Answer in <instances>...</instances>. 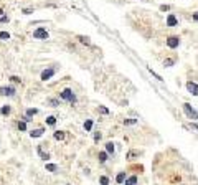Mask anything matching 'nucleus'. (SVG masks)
<instances>
[{"label": "nucleus", "instance_id": "1", "mask_svg": "<svg viewBox=\"0 0 198 185\" xmlns=\"http://www.w3.org/2000/svg\"><path fill=\"white\" fill-rule=\"evenodd\" d=\"M60 98H61L63 101H68V103H71V104L76 103V94H74L73 89H69V88L63 89V91L60 92Z\"/></svg>", "mask_w": 198, "mask_h": 185}, {"label": "nucleus", "instance_id": "2", "mask_svg": "<svg viewBox=\"0 0 198 185\" xmlns=\"http://www.w3.org/2000/svg\"><path fill=\"white\" fill-rule=\"evenodd\" d=\"M183 111L187 112V116H188V119H191V121H195V119H198V112L193 109V107L190 106L188 103H183Z\"/></svg>", "mask_w": 198, "mask_h": 185}, {"label": "nucleus", "instance_id": "3", "mask_svg": "<svg viewBox=\"0 0 198 185\" xmlns=\"http://www.w3.org/2000/svg\"><path fill=\"white\" fill-rule=\"evenodd\" d=\"M178 45H180V38H178V36H168V38H167V46H168L170 50L178 48Z\"/></svg>", "mask_w": 198, "mask_h": 185}, {"label": "nucleus", "instance_id": "4", "mask_svg": "<svg viewBox=\"0 0 198 185\" xmlns=\"http://www.w3.org/2000/svg\"><path fill=\"white\" fill-rule=\"evenodd\" d=\"M33 38H36V40H48V32H46L45 28H36L35 32H33Z\"/></svg>", "mask_w": 198, "mask_h": 185}, {"label": "nucleus", "instance_id": "5", "mask_svg": "<svg viewBox=\"0 0 198 185\" xmlns=\"http://www.w3.org/2000/svg\"><path fill=\"white\" fill-rule=\"evenodd\" d=\"M15 92H17V89H15L13 86H4V88H0V94H2V96H15Z\"/></svg>", "mask_w": 198, "mask_h": 185}, {"label": "nucleus", "instance_id": "6", "mask_svg": "<svg viewBox=\"0 0 198 185\" xmlns=\"http://www.w3.org/2000/svg\"><path fill=\"white\" fill-rule=\"evenodd\" d=\"M55 73H56L55 68H48V70H45V71L41 73V81H48V79H51L55 76Z\"/></svg>", "mask_w": 198, "mask_h": 185}, {"label": "nucleus", "instance_id": "7", "mask_svg": "<svg viewBox=\"0 0 198 185\" xmlns=\"http://www.w3.org/2000/svg\"><path fill=\"white\" fill-rule=\"evenodd\" d=\"M187 89L190 94H193V96H198V84L193 81H187Z\"/></svg>", "mask_w": 198, "mask_h": 185}, {"label": "nucleus", "instance_id": "8", "mask_svg": "<svg viewBox=\"0 0 198 185\" xmlns=\"http://www.w3.org/2000/svg\"><path fill=\"white\" fill-rule=\"evenodd\" d=\"M177 25H178L177 17L173 13H168V17H167V27H177Z\"/></svg>", "mask_w": 198, "mask_h": 185}, {"label": "nucleus", "instance_id": "9", "mask_svg": "<svg viewBox=\"0 0 198 185\" xmlns=\"http://www.w3.org/2000/svg\"><path fill=\"white\" fill-rule=\"evenodd\" d=\"M36 152H38V155L41 157L43 160H48V159H50V154H48V152H45V150H43V144H40V146L36 147Z\"/></svg>", "mask_w": 198, "mask_h": 185}, {"label": "nucleus", "instance_id": "10", "mask_svg": "<svg viewBox=\"0 0 198 185\" xmlns=\"http://www.w3.org/2000/svg\"><path fill=\"white\" fill-rule=\"evenodd\" d=\"M175 63H177V58L175 56L173 58H165V60H163V68H172Z\"/></svg>", "mask_w": 198, "mask_h": 185}, {"label": "nucleus", "instance_id": "11", "mask_svg": "<svg viewBox=\"0 0 198 185\" xmlns=\"http://www.w3.org/2000/svg\"><path fill=\"white\" fill-rule=\"evenodd\" d=\"M43 132H45V129H43V127H40V129H32V131H30V135H32V137H41Z\"/></svg>", "mask_w": 198, "mask_h": 185}, {"label": "nucleus", "instance_id": "12", "mask_svg": "<svg viewBox=\"0 0 198 185\" xmlns=\"http://www.w3.org/2000/svg\"><path fill=\"white\" fill-rule=\"evenodd\" d=\"M53 137L56 139V141H64V137H66V132H64V131H55V132H53Z\"/></svg>", "mask_w": 198, "mask_h": 185}, {"label": "nucleus", "instance_id": "13", "mask_svg": "<svg viewBox=\"0 0 198 185\" xmlns=\"http://www.w3.org/2000/svg\"><path fill=\"white\" fill-rule=\"evenodd\" d=\"M46 104L51 106V107H58L60 106V99H56V98H48V99H46Z\"/></svg>", "mask_w": 198, "mask_h": 185}, {"label": "nucleus", "instance_id": "14", "mask_svg": "<svg viewBox=\"0 0 198 185\" xmlns=\"http://www.w3.org/2000/svg\"><path fill=\"white\" fill-rule=\"evenodd\" d=\"M107 157H109V154H107L106 150H103V152H99V154H98V159H99V162H101V164H104V162H106Z\"/></svg>", "mask_w": 198, "mask_h": 185}, {"label": "nucleus", "instance_id": "15", "mask_svg": "<svg viewBox=\"0 0 198 185\" xmlns=\"http://www.w3.org/2000/svg\"><path fill=\"white\" fill-rule=\"evenodd\" d=\"M17 127H18V131H20V132H25V131H27V121H23V119L18 121Z\"/></svg>", "mask_w": 198, "mask_h": 185}, {"label": "nucleus", "instance_id": "16", "mask_svg": "<svg viewBox=\"0 0 198 185\" xmlns=\"http://www.w3.org/2000/svg\"><path fill=\"white\" fill-rule=\"evenodd\" d=\"M126 178H127V177H126V172H120V174L116 177V182H117V184H124Z\"/></svg>", "mask_w": 198, "mask_h": 185}, {"label": "nucleus", "instance_id": "17", "mask_svg": "<svg viewBox=\"0 0 198 185\" xmlns=\"http://www.w3.org/2000/svg\"><path fill=\"white\" fill-rule=\"evenodd\" d=\"M10 112H12L10 106H2V109H0V114H2V116H8Z\"/></svg>", "mask_w": 198, "mask_h": 185}, {"label": "nucleus", "instance_id": "18", "mask_svg": "<svg viewBox=\"0 0 198 185\" xmlns=\"http://www.w3.org/2000/svg\"><path fill=\"white\" fill-rule=\"evenodd\" d=\"M36 114H38V109H32V107H30V109L25 111V116H27V118H32V116H36Z\"/></svg>", "mask_w": 198, "mask_h": 185}, {"label": "nucleus", "instance_id": "19", "mask_svg": "<svg viewBox=\"0 0 198 185\" xmlns=\"http://www.w3.org/2000/svg\"><path fill=\"white\" fill-rule=\"evenodd\" d=\"M135 157H139V150H129V154H127V160H134Z\"/></svg>", "mask_w": 198, "mask_h": 185}, {"label": "nucleus", "instance_id": "20", "mask_svg": "<svg viewBox=\"0 0 198 185\" xmlns=\"http://www.w3.org/2000/svg\"><path fill=\"white\" fill-rule=\"evenodd\" d=\"M78 40L83 43V45H91V40H89V36H83V35H79V36H78Z\"/></svg>", "mask_w": 198, "mask_h": 185}, {"label": "nucleus", "instance_id": "21", "mask_svg": "<svg viewBox=\"0 0 198 185\" xmlns=\"http://www.w3.org/2000/svg\"><path fill=\"white\" fill-rule=\"evenodd\" d=\"M135 184H137V177H135V175L126 178V185H135Z\"/></svg>", "mask_w": 198, "mask_h": 185}, {"label": "nucleus", "instance_id": "22", "mask_svg": "<svg viewBox=\"0 0 198 185\" xmlns=\"http://www.w3.org/2000/svg\"><path fill=\"white\" fill-rule=\"evenodd\" d=\"M56 124V118L55 116H48L46 118V126H55Z\"/></svg>", "mask_w": 198, "mask_h": 185}, {"label": "nucleus", "instance_id": "23", "mask_svg": "<svg viewBox=\"0 0 198 185\" xmlns=\"http://www.w3.org/2000/svg\"><path fill=\"white\" fill-rule=\"evenodd\" d=\"M106 152L114 154V142H106Z\"/></svg>", "mask_w": 198, "mask_h": 185}, {"label": "nucleus", "instance_id": "24", "mask_svg": "<svg viewBox=\"0 0 198 185\" xmlns=\"http://www.w3.org/2000/svg\"><path fill=\"white\" fill-rule=\"evenodd\" d=\"M91 129H92V119H88V121L84 122V131L89 132Z\"/></svg>", "mask_w": 198, "mask_h": 185}, {"label": "nucleus", "instance_id": "25", "mask_svg": "<svg viewBox=\"0 0 198 185\" xmlns=\"http://www.w3.org/2000/svg\"><path fill=\"white\" fill-rule=\"evenodd\" d=\"M124 124H126V126H135V124H137V119H131V118L124 119Z\"/></svg>", "mask_w": 198, "mask_h": 185}, {"label": "nucleus", "instance_id": "26", "mask_svg": "<svg viewBox=\"0 0 198 185\" xmlns=\"http://www.w3.org/2000/svg\"><path fill=\"white\" fill-rule=\"evenodd\" d=\"M101 139H103V134H101L99 131H98V132H94V142L98 144L99 141H101Z\"/></svg>", "mask_w": 198, "mask_h": 185}, {"label": "nucleus", "instance_id": "27", "mask_svg": "<svg viewBox=\"0 0 198 185\" xmlns=\"http://www.w3.org/2000/svg\"><path fill=\"white\" fill-rule=\"evenodd\" d=\"M46 170H50V172H56V170H58V167H56V165H53V164H48V165H46Z\"/></svg>", "mask_w": 198, "mask_h": 185}, {"label": "nucleus", "instance_id": "28", "mask_svg": "<svg viewBox=\"0 0 198 185\" xmlns=\"http://www.w3.org/2000/svg\"><path fill=\"white\" fill-rule=\"evenodd\" d=\"M99 182H101L103 185H109V178L104 177V175H103V177H99Z\"/></svg>", "mask_w": 198, "mask_h": 185}, {"label": "nucleus", "instance_id": "29", "mask_svg": "<svg viewBox=\"0 0 198 185\" xmlns=\"http://www.w3.org/2000/svg\"><path fill=\"white\" fill-rule=\"evenodd\" d=\"M0 38H2V40H8V38H10V33H8V32H2V33H0Z\"/></svg>", "mask_w": 198, "mask_h": 185}, {"label": "nucleus", "instance_id": "30", "mask_svg": "<svg viewBox=\"0 0 198 185\" xmlns=\"http://www.w3.org/2000/svg\"><path fill=\"white\" fill-rule=\"evenodd\" d=\"M10 81L12 83H21V79L18 78V76H10Z\"/></svg>", "mask_w": 198, "mask_h": 185}, {"label": "nucleus", "instance_id": "31", "mask_svg": "<svg viewBox=\"0 0 198 185\" xmlns=\"http://www.w3.org/2000/svg\"><path fill=\"white\" fill-rule=\"evenodd\" d=\"M99 112H103V114H109V111H107V107H104V106H99Z\"/></svg>", "mask_w": 198, "mask_h": 185}, {"label": "nucleus", "instance_id": "32", "mask_svg": "<svg viewBox=\"0 0 198 185\" xmlns=\"http://www.w3.org/2000/svg\"><path fill=\"white\" fill-rule=\"evenodd\" d=\"M160 10H162V12H168L170 10V5H160Z\"/></svg>", "mask_w": 198, "mask_h": 185}, {"label": "nucleus", "instance_id": "33", "mask_svg": "<svg viewBox=\"0 0 198 185\" xmlns=\"http://www.w3.org/2000/svg\"><path fill=\"white\" fill-rule=\"evenodd\" d=\"M148 71H150V75H152V76H155V78H157V79H159V81H162V78H160V76H159V75H157V73H155V71H152V70H148Z\"/></svg>", "mask_w": 198, "mask_h": 185}, {"label": "nucleus", "instance_id": "34", "mask_svg": "<svg viewBox=\"0 0 198 185\" xmlns=\"http://www.w3.org/2000/svg\"><path fill=\"white\" fill-rule=\"evenodd\" d=\"M190 127L191 129H197V131H198V124H197V122H190Z\"/></svg>", "mask_w": 198, "mask_h": 185}, {"label": "nucleus", "instance_id": "35", "mask_svg": "<svg viewBox=\"0 0 198 185\" xmlns=\"http://www.w3.org/2000/svg\"><path fill=\"white\" fill-rule=\"evenodd\" d=\"M32 12H33L32 8H25V10H23V13H25V15H30V13H32Z\"/></svg>", "mask_w": 198, "mask_h": 185}, {"label": "nucleus", "instance_id": "36", "mask_svg": "<svg viewBox=\"0 0 198 185\" xmlns=\"http://www.w3.org/2000/svg\"><path fill=\"white\" fill-rule=\"evenodd\" d=\"M191 17H193V20H195V21H198V12H195V13L191 15Z\"/></svg>", "mask_w": 198, "mask_h": 185}]
</instances>
